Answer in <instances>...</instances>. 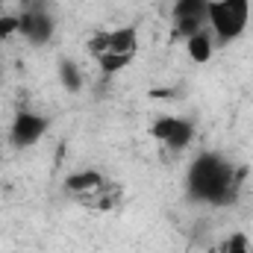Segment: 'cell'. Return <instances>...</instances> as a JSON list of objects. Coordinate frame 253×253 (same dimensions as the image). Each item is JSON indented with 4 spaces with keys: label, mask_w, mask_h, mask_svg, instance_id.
Returning a JSON list of instances; mask_svg holds the SVG:
<instances>
[{
    "label": "cell",
    "mask_w": 253,
    "mask_h": 253,
    "mask_svg": "<svg viewBox=\"0 0 253 253\" xmlns=\"http://www.w3.org/2000/svg\"><path fill=\"white\" fill-rule=\"evenodd\" d=\"M245 180V171L236 168L221 153H200L189 165L186 189L189 197L209 206H230L239 197V186Z\"/></svg>",
    "instance_id": "1"
},
{
    "label": "cell",
    "mask_w": 253,
    "mask_h": 253,
    "mask_svg": "<svg viewBox=\"0 0 253 253\" xmlns=\"http://www.w3.org/2000/svg\"><path fill=\"white\" fill-rule=\"evenodd\" d=\"M88 50H91L94 62L100 65V71L106 77H115L124 68H129L132 59H135V53H138V33H135V27H118V30L97 33L88 42Z\"/></svg>",
    "instance_id": "2"
},
{
    "label": "cell",
    "mask_w": 253,
    "mask_h": 253,
    "mask_svg": "<svg viewBox=\"0 0 253 253\" xmlns=\"http://www.w3.org/2000/svg\"><path fill=\"white\" fill-rule=\"evenodd\" d=\"M65 191L85 209H94V212H109L112 206L121 203V186H115L106 174L94 171V168H85V171H77L65 180Z\"/></svg>",
    "instance_id": "3"
},
{
    "label": "cell",
    "mask_w": 253,
    "mask_h": 253,
    "mask_svg": "<svg viewBox=\"0 0 253 253\" xmlns=\"http://www.w3.org/2000/svg\"><path fill=\"white\" fill-rule=\"evenodd\" d=\"M251 21V0H209V33L215 42H236Z\"/></svg>",
    "instance_id": "4"
},
{
    "label": "cell",
    "mask_w": 253,
    "mask_h": 253,
    "mask_svg": "<svg viewBox=\"0 0 253 253\" xmlns=\"http://www.w3.org/2000/svg\"><path fill=\"white\" fill-rule=\"evenodd\" d=\"M56 33V21L53 12L47 9V3L36 0L33 6L18 12V36H24L33 47H44Z\"/></svg>",
    "instance_id": "5"
},
{
    "label": "cell",
    "mask_w": 253,
    "mask_h": 253,
    "mask_svg": "<svg viewBox=\"0 0 253 253\" xmlns=\"http://www.w3.org/2000/svg\"><path fill=\"white\" fill-rule=\"evenodd\" d=\"M47 126H50V118L47 115L33 112V109H18L15 118H12V124H9V138H12V144L18 150H27V147L39 144L44 138Z\"/></svg>",
    "instance_id": "6"
},
{
    "label": "cell",
    "mask_w": 253,
    "mask_h": 253,
    "mask_svg": "<svg viewBox=\"0 0 253 253\" xmlns=\"http://www.w3.org/2000/svg\"><path fill=\"white\" fill-rule=\"evenodd\" d=\"M150 135L165 144L168 150H186L194 138V124L189 118H180V115H165V118H156L150 126Z\"/></svg>",
    "instance_id": "7"
},
{
    "label": "cell",
    "mask_w": 253,
    "mask_h": 253,
    "mask_svg": "<svg viewBox=\"0 0 253 253\" xmlns=\"http://www.w3.org/2000/svg\"><path fill=\"white\" fill-rule=\"evenodd\" d=\"M209 21V0H174V30L189 39L206 30Z\"/></svg>",
    "instance_id": "8"
},
{
    "label": "cell",
    "mask_w": 253,
    "mask_h": 253,
    "mask_svg": "<svg viewBox=\"0 0 253 253\" xmlns=\"http://www.w3.org/2000/svg\"><path fill=\"white\" fill-rule=\"evenodd\" d=\"M212 47H215V39H212V33L209 30H200V33H194L186 39V50H189V56L194 62H209V56H212Z\"/></svg>",
    "instance_id": "9"
},
{
    "label": "cell",
    "mask_w": 253,
    "mask_h": 253,
    "mask_svg": "<svg viewBox=\"0 0 253 253\" xmlns=\"http://www.w3.org/2000/svg\"><path fill=\"white\" fill-rule=\"evenodd\" d=\"M56 71H59V83L65 85V91L77 94L83 88V71H80V65L74 62V59H59Z\"/></svg>",
    "instance_id": "10"
},
{
    "label": "cell",
    "mask_w": 253,
    "mask_h": 253,
    "mask_svg": "<svg viewBox=\"0 0 253 253\" xmlns=\"http://www.w3.org/2000/svg\"><path fill=\"white\" fill-rule=\"evenodd\" d=\"M221 253H251V239L245 233H233L221 242Z\"/></svg>",
    "instance_id": "11"
},
{
    "label": "cell",
    "mask_w": 253,
    "mask_h": 253,
    "mask_svg": "<svg viewBox=\"0 0 253 253\" xmlns=\"http://www.w3.org/2000/svg\"><path fill=\"white\" fill-rule=\"evenodd\" d=\"M18 33V15H0V39H9Z\"/></svg>",
    "instance_id": "12"
},
{
    "label": "cell",
    "mask_w": 253,
    "mask_h": 253,
    "mask_svg": "<svg viewBox=\"0 0 253 253\" xmlns=\"http://www.w3.org/2000/svg\"><path fill=\"white\" fill-rule=\"evenodd\" d=\"M36 0H21V9H27V6H33Z\"/></svg>",
    "instance_id": "13"
},
{
    "label": "cell",
    "mask_w": 253,
    "mask_h": 253,
    "mask_svg": "<svg viewBox=\"0 0 253 253\" xmlns=\"http://www.w3.org/2000/svg\"><path fill=\"white\" fill-rule=\"evenodd\" d=\"M0 77H3V59H0Z\"/></svg>",
    "instance_id": "14"
}]
</instances>
